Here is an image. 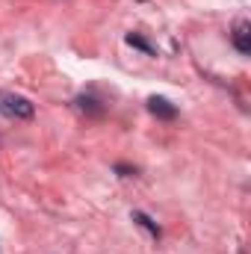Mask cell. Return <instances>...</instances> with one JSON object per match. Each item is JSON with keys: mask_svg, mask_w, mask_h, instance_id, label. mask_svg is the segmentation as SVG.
Instances as JSON below:
<instances>
[{"mask_svg": "<svg viewBox=\"0 0 251 254\" xmlns=\"http://www.w3.org/2000/svg\"><path fill=\"white\" fill-rule=\"evenodd\" d=\"M148 110H151V116H157L163 122H172L178 116V107L172 101H166V98H148Z\"/></svg>", "mask_w": 251, "mask_h": 254, "instance_id": "obj_2", "label": "cell"}, {"mask_svg": "<svg viewBox=\"0 0 251 254\" xmlns=\"http://www.w3.org/2000/svg\"><path fill=\"white\" fill-rule=\"evenodd\" d=\"M234 48H237L240 54H251V27L246 21H240V24L234 27Z\"/></svg>", "mask_w": 251, "mask_h": 254, "instance_id": "obj_3", "label": "cell"}, {"mask_svg": "<svg viewBox=\"0 0 251 254\" xmlns=\"http://www.w3.org/2000/svg\"><path fill=\"white\" fill-rule=\"evenodd\" d=\"M77 110H83V113H89V116H101V113H104V107H101V101H98L95 95H80V98H77Z\"/></svg>", "mask_w": 251, "mask_h": 254, "instance_id": "obj_4", "label": "cell"}, {"mask_svg": "<svg viewBox=\"0 0 251 254\" xmlns=\"http://www.w3.org/2000/svg\"><path fill=\"white\" fill-rule=\"evenodd\" d=\"M127 45H130V48H139V51H145L148 57H154V54H157V51H154V45H148V42H145L139 33H130V36H127Z\"/></svg>", "mask_w": 251, "mask_h": 254, "instance_id": "obj_5", "label": "cell"}, {"mask_svg": "<svg viewBox=\"0 0 251 254\" xmlns=\"http://www.w3.org/2000/svg\"><path fill=\"white\" fill-rule=\"evenodd\" d=\"M116 172H119L122 178H127V175H136V169H130V166H122V163L116 166Z\"/></svg>", "mask_w": 251, "mask_h": 254, "instance_id": "obj_7", "label": "cell"}, {"mask_svg": "<svg viewBox=\"0 0 251 254\" xmlns=\"http://www.w3.org/2000/svg\"><path fill=\"white\" fill-rule=\"evenodd\" d=\"M133 219H136L142 228H148V231H151V237H160V228H157V225H154V222H151L145 213H139V210H136V213H133Z\"/></svg>", "mask_w": 251, "mask_h": 254, "instance_id": "obj_6", "label": "cell"}, {"mask_svg": "<svg viewBox=\"0 0 251 254\" xmlns=\"http://www.w3.org/2000/svg\"><path fill=\"white\" fill-rule=\"evenodd\" d=\"M36 107L30 104V98L15 95V92H0V116L6 119H33Z\"/></svg>", "mask_w": 251, "mask_h": 254, "instance_id": "obj_1", "label": "cell"}]
</instances>
